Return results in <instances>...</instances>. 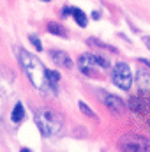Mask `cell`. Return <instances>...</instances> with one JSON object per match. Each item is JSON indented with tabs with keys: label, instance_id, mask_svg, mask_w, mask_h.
Here are the masks:
<instances>
[{
	"label": "cell",
	"instance_id": "obj_2",
	"mask_svg": "<svg viewBox=\"0 0 150 152\" xmlns=\"http://www.w3.org/2000/svg\"><path fill=\"white\" fill-rule=\"evenodd\" d=\"M34 120H36V126H37L39 133L42 136H55L62 129V117L57 113V112L50 110V108H41V110H37Z\"/></svg>",
	"mask_w": 150,
	"mask_h": 152
},
{
	"label": "cell",
	"instance_id": "obj_16",
	"mask_svg": "<svg viewBox=\"0 0 150 152\" xmlns=\"http://www.w3.org/2000/svg\"><path fill=\"white\" fill-rule=\"evenodd\" d=\"M92 18H94V20H99V18H101V14H99L97 11H94V12H92Z\"/></svg>",
	"mask_w": 150,
	"mask_h": 152
},
{
	"label": "cell",
	"instance_id": "obj_12",
	"mask_svg": "<svg viewBox=\"0 0 150 152\" xmlns=\"http://www.w3.org/2000/svg\"><path fill=\"white\" fill-rule=\"evenodd\" d=\"M138 83L140 87H150V76L145 73V71H138Z\"/></svg>",
	"mask_w": 150,
	"mask_h": 152
},
{
	"label": "cell",
	"instance_id": "obj_5",
	"mask_svg": "<svg viewBox=\"0 0 150 152\" xmlns=\"http://www.w3.org/2000/svg\"><path fill=\"white\" fill-rule=\"evenodd\" d=\"M118 145L122 152H150V140L138 134H125Z\"/></svg>",
	"mask_w": 150,
	"mask_h": 152
},
{
	"label": "cell",
	"instance_id": "obj_15",
	"mask_svg": "<svg viewBox=\"0 0 150 152\" xmlns=\"http://www.w3.org/2000/svg\"><path fill=\"white\" fill-rule=\"evenodd\" d=\"M143 44L147 46V50L150 51V36H145V37H143Z\"/></svg>",
	"mask_w": 150,
	"mask_h": 152
},
{
	"label": "cell",
	"instance_id": "obj_9",
	"mask_svg": "<svg viewBox=\"0 0 150 152\" xmlns=\"http://www.w3.org/2000/svg\"><path fill=\"white\" fill-rule=\"evenodd\" d=\"M69 16L74 18V21L79 25V27H87V23H88L87 14H85L81 9H78V7H69Z\"/></svg>",
	"mask_w": 150,
	"mask_h": 152
},
{
	"label": "cell",
	"instance_id": "obj_8",
	"mask_svg": "<svg viewBox=\"0 0 150 152\" xmlns=\"http://www.w3.org/2000/svg\"><path fill=\"white\" fill-rule=\"evenodd\" d=\"M50 57H51V60L57 66H60L64 69H71L73 67V60H71L69 53H66L62 50H50Z\"/></svg>",
	"mask_w": 150,
	"mask_h": 152
},
{
	"label": "cell",
	"instance_id": "obj_1",
	"mask_svg": "<svg viewBox=\"0 0 150 152\" xmlns=\"http://www.w3.org/2000/svg\"><path fill=\"white\" fill-rule=\"evenodd\" d=\"M18 55H20V64H21L25 75L28 76L30 83L37 90H42V92L48 90L50 83H48V78H46V67H44V64L39 60L36 55H32L27 50H20Z\"/></svg>",
	"mask_w": 150,
	"mask_h": 152
},
{
	"label": "cell",
	"instance_id": "obj_11",
	"mask_svg": "<svg viewBox=\"0 0 150 152\" xmlns=\"http://www.w3.org/2000/svg\"><path fill=\"white\" fill-rule=\"evenodd\" d=\"M23 117H25L23 104H21V103H16V106H14V110H12V113H11V120H12V122H21Z\"/></svg>",
	"mask_w": 150,
	"mask_h": 152
},
{
	"label": "cell",
	"instance_id": "obj_14",
	"mask_svg": "<svg viewBox=\"0 0 150 152\" xmlns=\"http://www.w3.org/2000/svg\"><path fill=\"white\" fill-rule=\"evenodd\" d=\"M28 39H30V42L34 44V48H36L37 51H41V50H42V44H41V39H37L36 36H28Z\"/></svg>",
	"mask_w": 150,
	"mask_h": 152
},
{
	"label": "cell",
	"instance_id": "obj_10",
	"mask_svg": "<svg viewBox=\"0 0 150 152\" xmlns=\"http://www.w3.org/2000/svg\"><path fill=\"white\" fill-rule=\"evenodd\" d=\"M46 28H48V32H50V34H55V36H58V37H67V36H69L67 28H66V27H62V25H60V23H57V21H50V23L46 25Z\"/></svg>",
	"mask_w": 150,
	"mask_h": 152
},
{
	"label": "cell",
	"instance_id": "obj_19",
	"mask_svg": "<svg viewBox=\"0 0 150 152\" xmlns=\"http://www.w3.org/2000/svg\"><path fill=\"white\" fill-rule=\"evenodd\" d=\"M41 2H51V0H41Z\"/></svg>",
	"mask_w": 150,
	"mask_h": 152
},
{
	"label": "cell",
	"instance_id": "obj_3",
	"mask_svg": "<svg viewBox=\"0 0 150 152\" xmlns=\"http://www.w3.org/2000/svg\"><path fill=\"white\" fill-rule=\"evenodd\" d=\"M78 66L81 69V73L85 75H95L103 69H108L110 67V62L104 58V57H99V55H90V53H85L79 57L78 60Z\"/></svg>",
	"mask_w": 150,
	"mask_h": 152
},
{
	"label": "cell",
	"instance_id": "obj_18",
	"mask_svg": "<svg viewBox=\"0 0 150 152\" xmlns=\"http://www.w3.org/2000/svg\"><path fill=\"white\" fill-rule=\"evenodd\" d=\"M147 127H149V129H150V120H149V122H147Z\"/></svg>",
	"mask_w": 150,
	"mask_h": 152
},
{
	"label": "cell",
	"instance_id": "obj_6",
	"mask_svg": "<svg viewBox=\"0 0 150 152\" xmlns=\"http://www.w3.org/2000/svg\"><path fill=\"white\" fill-rule=\"evenodd\" d=\"M129 108L134 113L140 115H150V94L140 92L138 96H133L129 99Z\"/></svg>",
	"mask_w": 150,
	"mask_h": 152
},
{
	"label": "cell",
	"instance_id": "obj_7",
	"mask_svg": "<svg viewBox=\"0 0 150 152\" xmlns=\"http://www.w3.org/2000/svg\"><path fill=\"white\" fill-rule=\"evenodd\" d=\"M101 96H103L104 104L111 110L113 113L120 115L124 110H125V104H124V101H122L118 96H113V94H108V92H101Z\"/></svg>",
	"mask_w": 150,
	"mask_h": 152
},
{
	"label": "cell",
	"instance_id": "obj_17",
	"mask_svg": "<svg viewBox=\"0 0 150 152\" xmlns=\"http://www.w3.org/2000/svg\"><path fill=\"white\" fill-rule=\"evenodd\" d=\"M20 152H32V151H30V149H21Z\"/></svg>",
	"mask_w": 150,
	"mask_h": 152
},
{
	"label": "cell",
	"instance_id": "obj_13",
	"mask_svg": "<svg viewBox=\"0 0 150 152\" xmlns=\"http://www.w3.org/2000/svg\"><path fill=\"white\" fill-rule=\"evenodd\" d=\"M78 106H79V110H81L85 115H88V117H95V113H94V112H92L85 103H83V101H79V103H78Z\"/></svg>",
	"mask_w": 150,
	"mask_h": 152
},
{
	"label": "cell",
	"instance_id": "obj_4",
	"mask_svg": "<svg viewBox=\"0 0 150 152\" xmlns=\"http://www.w3.org/2000/svg\"><path fill=\"white\" fill-rule=\"evenodd\" d=\"M111 80L118 88L129 90L133 87V71H131L129 64H125V62L115 64L113 66V71H111Z\"/></svg>",
	"mask_w": 150,
	"mask_h": 152
}]
</instances>
